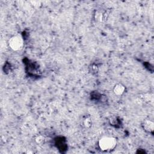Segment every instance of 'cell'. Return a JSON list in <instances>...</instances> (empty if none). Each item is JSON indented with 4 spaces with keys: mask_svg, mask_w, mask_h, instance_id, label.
I'll return each mask as SVG.
<instances>
[{
    "mask_svg": "<svg viewBox=\"0 0 154 154\" xmlns=\"http://www.w3.org/2000/svg\"><path fill=\"white\" fill-rule=\"evenodd\" d=\"M143 127L144 129L147 132H152L154 128V124L153 122L149 120H146L144 121L143 123Z\"/></svg>",
    "mask_w": 154,
    "mask_h": 154,
    "instance_id": "cell-4",
    "label": "cell"
},
{
    "mask_svg": "<svg viewBox=\"0 0 154 154\" xmlns=\"http://www.w3.org/2000/svg\"><path fill=\"white\" fill-rule=\"evenodd\" d=\"M36 141H37V143L38 144H42L45 141V138L43 137L42 136H39L37 137V138L36 139Z\"/></svg>",
    "mask_w": 154,
    "mask_h": 154,
    "instance_id": "cell-6",
    "label": "cell"
},
{
    "mask_svg": "<svg viewBox=\"0 0 154 154\" xmlns=\"http://www.w3.org/2000/svg\"><path fill=\"white\" fill-rule=\"evenodd\" d=\"M117 144L116 139L112 137H104L99 141V146L102 150L107 151L113 149Z\"/></svg>",
    "mask_w": 154,
    "mask_h": 154,
    "instance_id": "cell-1",
    "label": "cell"
},
{
    "mask_svg": "<svg viewBox=\"0 0 154 154\" xmlns=\"http://www.w3.org/2000/svg\"><path fill=\"white\" fill-rule=\"evenodd\" d=\"M84 125L86 127V128H89L92 125V120L90 118H86L84 120Z\"/></svg>",
    "mask_w": 154,
    "mask_h": 154,
    "instance_id": "cell-5",
    "label": "cell"
},
{
    "mask_svg": "<svg viewBox=\"0 0 154 154\" xmlns=\"http://www.w3.org/2000/svg\"><path fill=\"white\" fill-rule=\"evenodd\" d=\"M9 47L13 51L21 50L24 45L22 38L19 36H14L12 37L9 41Z\"/></svg>",
    "mask_w": 154,
    "mask_h": 154,
    "instance_id": "cell-2",
    "label": "cell"
},
{
    "mask_svg": "<svg viewBox=\"0 0 154 154\" xmlns=\"http://www.w3.org/2000/svg\"><path fill=\"white\" fill-rule=\"evenodd\" d=\"M113 92L117 96L122 95L125 92V87L120 83L117 84L113 89Z\"/></svg>",
    "mask_w": 154,
    "mask_h": 154,
    "instance_id": "cell-3",
    "label": "cell"
}]
</instances>
